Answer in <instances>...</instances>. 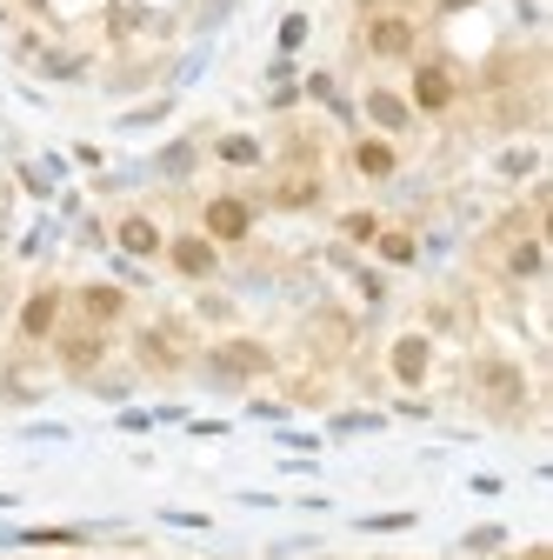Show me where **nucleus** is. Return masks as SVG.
Returning <instances> with one entry per match:
<instances>
[{
  "mask_svg": "<svg viewBox=\"0 0 553 560\" xmlns=\"http://www.w3.org/2000/svg\"><path fill=\"white\" fill-rule=\"evenodd\" d=\"M454 94H460V88H454V74H447L440 60H427L421 74H413V107H421V114H447Z\"/></svg>",
  "mask_w": 553,
  "mask_h": 560,
  "instance_id": "20e7f679",
  "label": "nucleus"
},
{
  "mask_svg": "<svg viewBox=\"0 0 553 560\" xmlns=\"http://www.w3.org/2000/svg\"><path fill=\"white\" fill-rule=\"evenodd\" d=\"M221 161H234V167H254V161H260V148H254L247 133H227V140H221Z\"/></svg>",
  "mask_w": 553,
  "mask_h": 560,
  "instance_id": "4468645a",
  "label": "nucleus"
},
{
  "mask_svg": "<svg viewBox=\"0 0 553 560\" xmlns=\"http://www.w3.org/2000/svg\"><path fill=\"white\" fill-rule=\"evenodd\" d=\"M413 40H421V27H413L407 14H374V21H367V54H374V60H407Z\"/></svg>",
  "mask_w": 553,
  "mask_h": 560,
  "instance_id": "f257e3e1",
  "label": "nucleus"
},
{
  "mask_svg": "<svg viewBox=\"0 0 553 560\" xmlns=\"http://www.w3.org/2000/svg\"><path fill=\"white\" fill-rule=\"evenodd\" d=\"M60 361L74 368V374H87L101 361V334H60Z\"/></svg>",
  "mask_w": 553,
  "mask_h": 560,
  "instance_id": "9b49d317",
  "label": "nucleus"
},
{
  "mask_svg": "<svg viewBox=\"0 0 553 560\" xmlns=\"http://www.w3.org/2000/svg\"><path fill=\"white\" fill-rule=\"evenodd\" d=\"M393 161H400V154L387 148V140H361V148H354V167H361L367 180H387V174H393Z\"/></svg>",
  "mask_w": 553,
  "mask_h": 560,
  "instance_id": "f8f14e48",
  "label": "nucleus"
},
{
  "mask_svg": "<svg viewBox=\"0 0 553 560\" xmlns=\"http://www.w3.org/2000/svg\"><path fill=\"white\" fill-rule=\"evenodd\" d=\"M507 267H514V273H520V280H527V273H540V247H533V241H520V247H514V260H507Z\"/></svg>",
  "mask_w": 553,
  "mask_h": 560,
  "instance_id": "dca6fc26",
  "label": "nucleus"
},
{
  "mask_svg": "<svg viewBox=\"0 0 553 560\" xmlns=\"http://www.w3.org/2000/svg\"><path fill=\"white\" fill-rule=\"evenodd\" d=\"M427 361H434V347H427L421 334L393 340V381H400V387H421V381H427Z\"/></svg>",
  "mask_w": 553,
  "mask_h": 560,
  "instance_id": "423d86ee",
  "label": "nucleus"
},
{
  "mask_svg": "<svg viewBox=\"0 0 553 560\" xmlns=\"http://www.w3.org/2000/svg\"><path fill=\"white\" fill-rule=\"evenodd\" d=\"M81 307H87V320H94V327H114V320L127 314V294L101 280V288H81Z\"/></svg>",
  "mask_w": 553,
  "mask_h": 560,
  "instance_id": "1a4fd4ad",
  "label": "nucleus"
},
{
  "mask_svg": "<svg viewBox=\"0 0 553 560\" xmlns=\"http://www.w3.org/2000/svg\"><path fill=\"white\" fill-rule=\"evenodd\" d=\"M367 114H374L380 127H393V133L407 127V101H400V94H387V88H374V94H367Z\"/></svg>",
  "mask_w": 553,
  "mask_h": 560,
  "instance_id": "ddd939ff",
  "label": "nucleus"
},
{
  "mask_svg": "<svg viewBox=\"0 0 553 560\" xmlns=\"http://www.w3.org/2000/svg\"><path fill=\"white\" fill-rule=\"evenodd\" d=\"M207 241H247V228H254V207L247 200H234V194H221V200H207Z\"/></svg>",
  "mask_w": 553,
  "mask_h": 560,
  "instance_id": "7ed1b4c3",
  "label": "nucleus"
},
{
  "mask_svg": "<svg viewBox=\"0 0 553 560\" xmlns=\"http://www.w3.org/2000/svg\"><path fill=\"white\" fill-rule=\"evenodd\" d=\"M120 247H127V254H141V260H148V254H161L167 241H161V228H154L148 214H127V221H120Z\"/></svg>",
  "mask_w": 553,
  "mask_h": 560,
  "instance_id": "9d476101",
  "label": "nucleus"
},
{
  "mask_svg": "<svg viewBox=\"0 0 553 560\" xmlns=\"http://www.w3.org/2000/svg\"><path fill=\"white\" fill-rule=\"evenodd\" d=\"M480 394H487V400H501V407H520V368H507V361H487V368H480Z\"/></svg>",
  "mask_w": 553,
  "mask_h": 560,
  "instance_id": "6e6552de",
  "label": "nucleus"
},
{
  "mask_svg": "<svg viewBox=\"0 0 553 560\" xmlns=\"http://www.w3.org/2000/svg\"><path fill=\"white\" fill-rule=\"evenodd\" d=\"M167 260H174L187 280H207V273L221 267V254H214V241H207V234H180V241H167Z\"/></svg>",
  "mask_w": 553,
  "mask_h": 560,
  "instance_id": "39448f33",
  "label": "nucleus"
},
{
  "mask_svg": "<svg viewBox=\"0 0 553 560\" xmlns=\"http://www.w3.org/2000/svg\"><path fill=\"white\" fill-rule=\"evenodd\" d=\"M380 260L407 267V260H413V241H407V234H380Z\"/></svg>",
  "mask_w": 553,
  "mask_h": 560,
  "instance_id": "2eb2a0df",
  "label": "nucleus"
},
{
  "mask_svg": "<svg viewBox=\"0 0 553 560\" xmlns=\"http://www.w3.org/2000/svg\"><path fill=\"white\" fill-rule=\"evenodd\" d=\"M141 354H148V361H154V368H174V347H167V340H161V334H148V340H141Z\"/></svg>",
  "mask_w": 553,
  "mask_h": 560,
  "instance_id": "f3484780",
  "label": "nucleus"
},
{
  "mask_svg": "<svg viewBox=\"0 0 553 560\" xmlns=\"http://www.w3.org/2000/svg\"><path fill=\"white\" fill-rule=\"evenodd\" d=\"M54 327H60V294H54V288H40V294L21 307V334H27V340H47Z\"/></svg>",
  "mask_w": 553,
  "mask_h": 560,
  "instance_id": "0eeeda50",
  "label": "nucleus"
},
{
  "mask_svg": "<svg viewBox=\"0 0 553 560\" xmlns=\"http://www.w3.org/2000/svg\"><path fill=\"white\" fill-rule=\"evenodd\" d=\"M267 368H273V354H267L260 340H221L214 347V374H227V381H254Z\"/></svg>",
  "mask_w": 553,
  "mask_h": 560,
  "instance_id": "f03ea898",
  "label": "nucleus"
}]
</instances>
